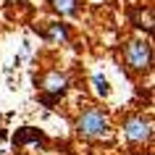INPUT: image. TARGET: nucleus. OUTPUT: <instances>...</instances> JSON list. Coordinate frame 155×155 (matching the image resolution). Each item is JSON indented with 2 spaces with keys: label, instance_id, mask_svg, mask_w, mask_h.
Wrapping results in <instances>:
<instances>
[{
  "label": "nucleus",
  "instance_id": "obj_1",
  "mask_svg": "<svg viewBox=\"0 0 155 155\" xmlns=\"http://www.w3.org/2000/svg\"><path fill=\"white\" fill-rule=\"evenodd\" d=\"M76 131H79L84 139H92V142L113 137L108 116L103 113V108H95V105L87 108V110H82V116L76 118Z\"/></svg>",
  "mask_w": 155,
  "mask_h": 155
},
{
  "label": "nucleus",
  "instance_id": "obj_2",
  "mask_svg": "<svg viewBox=\"0 0 155 155\" xmlns=\"http://www.w3.org/2000/svg\"><path fill=\"white\" fill-rule=\"evenodd\" d=\"M124 61L131 71H150L153 66V45L145 40H131L124 48Z\"/></svg>",
  "mask_w": 155,
  "mask_h": 155
},
{
  "label": "nucleus",
  "instance_id": "obj_3",
  "mask_svg": "<svg viewBox=\"0 0 155 155\" xmlns=\"http://www.w3.org/2000/svg\"><path fill=\"white\" fill-rule=\"evenodd\" d=\"M124 137L131 145H145L153 137V121L145 116H129L124 121Z\"/></svg>",
  "mask_w": 155,
  "mask_h": 155
},
{
  "label": "nucleus",
  "instance_id": "obj_4",
  "mask_svg": "<svg viewBox=\"0 0 155 155\" xmlns=\"http://www.w3.org/2000/svg\"><path fill=\"white\" fill-rule=\"evenodd\" d=\"M68 90V76L61 71H50L42 79V92H45V103H53L55 97H61Z\"/></svg>",
  "mask_w": 155,
  "mask_h": 155
},
{
  "label": "nucleus",
  "instance_id": "obj_5",
  "mask_svg": "<svg viewBox=\"0 0 155 155\" xmlns=\"http://www.w3.org/2000/svg\"><path fill=\"white\" fill-rule=\"evenodd\" d=\"M16 145H26V142H37V145H45V134L40 129H32V126H24L21 131H16V137H13Z\"/></svg>",
  "mask_w": 155,
  "mask_h": 155
},
{
  "label": "nucleus",
  "instance_id": "obj_6",
  "mask_svg": "<svg viewBox=\"0 0 155 155\" xmlns=\"http://www.w3.org/2000/svg\"><path fill=\"white\" fill-rule=\"evenodd\" d=\"M50 5H53V11H58L61 16H76L82 0H50Z\"/></svg>",
  "mask_w": 155,
  "mask_h": 155
},
{
  "label": "nucleus",
  "instance_id": "obj_7",
  "mask_svg": "<svg viewBox=\"0 0 155 155\" xmlns=\"http://www.w3.org/2000/svg\"><path fill=\"white\" fill-rule=\"evenodd\" d=\"M45 37H48L50 42H68V29H66V24H50L48 32H45Z\"/></svg>",
  "mask_w": 155,
  "mask_h": 155
},
{
  "label": "nucleus",
  "instance_id": "obj_8",
  "mask_svg": "<svg viewBox=\"0 0 155 155\" xmlns=\"http://www.w3.org/2000/svg\"><path fill=\"white\" fill-rule=\"evenodd\" d=\"M92 84H95V92H97V95H103V97H108V95H110L108 79L103 76V74H95V76H92Z\"/></svg>",
  "mask_w": 155,
  "mask_h": 155
}]
</instances>
